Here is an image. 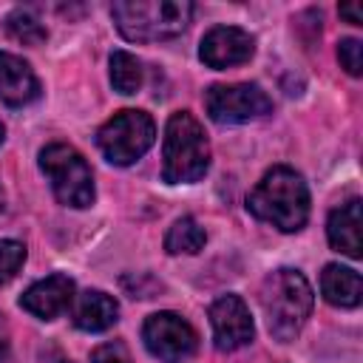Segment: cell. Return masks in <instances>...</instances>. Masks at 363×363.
I'll use <instances>...</instances> for the list:
<instances>
[{
    "label": "cell",
    "instance_id": "1",
    "mask_svg": "<svg viewBox=\"0 0 363 363\" xmlns=\"http://www.w3.org/2000/svg\"><path fill=\"white\" fill-rule=\"evenodd\" d=\"M247 210L258 221H267L281 233L303 230L309 218V190L303 176L286 164L267 170L247 196Z\"/></svg>",
    "mask_w": 363,
    "mask_h": 363
},
{
    "label": "cell",
    "instance_id": "2",
    "mask_svg": "<svg viewBox=\"0 0 363 363\" xmlns=\"http://www.w3.org/2000/svg\"><path fill=\"white\" fill-rule=\"evenodd\" d=\"M315 295L309 281L298 269H275L264 278L261 286V306L269 326V335L281 343H289L303 329L309 312H312Z\"/></svg>",
    "mask_w": 363,
    "mask_h": 363
},
{
    "label": "cell",
    "instance_id": "3",
    "mask_svg": "<svg viewBox=\"0 0 363 363\" xmlns=\"http://www.w3.org/2000/svg\"><path fill=\"white\" fill-rule=\"evenodd\" d=\"M196 6L187 0H122L111 6V17L119 34L130 43H156L179 37L190 20Z\"/></svg>",
    "mask_w": 363,
    "mask_h": 363
},
{
    "label": "cell",
    "instance_id": "4",
    "mask_svg": "<svg viewBox=\"0 0 363 363\" xmlns=\"http://www.w3.org/2000/svg\"><path fill=\"white\" fill-rule=\"evenodd\" d=\"M210 167V142L199 119L187 111H176L164 125L162 145V179L167 184H193Z\"/></svg>",
    "mask_w": 363,
    "mask_h": 363
},
{
    "label": "cell",
    "instance_id": "5",
    "mask_svg": "<svg viewBox=\"0 0 363 363\" xmlns=\"http://www.w3.org/2000/svg\"><path fill=\"white\" fill-rule=\"evenodd\" d=\"M40 170L45 173V179L51 182V190L57 196L60 204L82 210L94 204V176L91 167L85 162V156L62 142L45 145L40 150Z\"/></svg>",
    "mask_w": 363,
    "mask_h": 363
},
{
    "label": "cell",
    "instance_id": "6",
    "mask_svg": "<svg viewBox=\"0 0 363 363\" xmlns=\"http://www.w3.org/2000/svg\"><path fill=\"white\" fill-rule=\"evenodd\" d=\"M153 142H156V125H153L150 113L136 111V108H125V111L113 113L96 130V145H99L102 156L119 167L142 159Z\"/></svg>",
    "mask_w": 363,
    "mask_h": 363
},
{
    "label": "cell",
    "instance_id": "7",
    "mask_svg": "<svg viewBox=\"0 0 363 363\" xmlns=\"http://www.w3.org/2000/svg\"><path fill=\"white\" fill-rule=\"evenodd\" d=\"M207 116L218 125H244L261 119L272 111V99L255 82H235V85H210L204 91Z\"/></svg>",
    "mask_w": 363,
    "mask_h": 363
},
{
    "label": "cell",
    "instance_id": "8",
    "mask_svg": "<svg viewBox=\"0 0 363 363\" xmlns=\"http://www.w3.org/2000/svg\"><path fill=\"white\" fill-rule=\"evenodd\" d=\"M142 340L153 357L167 363H179L199 349L196 329L176 312H153L142 326Z\"/></svg>",
    "mask_w": 363,
    "mask_h": 363
},
{
    "label": "cell",
    "instance_id": "9",
    "mask_svg": "<svg viewBox=\"0 0 363 363\" xmlns=\"http://www.w3.org/2000/svg\"><path fill=\"white\" fill-rule=\"evenodd\" d=\"M210 326H213L216 349H221V352H235L255 337L250 309L238 295H221L218 301H213Z\"/></svg>",
    "mask_w": 363,
    "mask_h": 363
},
{
    "label": "cell",
    "instance_id": "10",
    "mask_svg": "<svg viewBox=\"0 0 363 363\" xmlns=\"http://www.w3.org/2000/svg\"><path fill=\"white\" fill-rule=\"evenodd\" d=\"M252 51H255L252 34L238 26H216L201 37V45H199L201 62L216 71L247 62L252 57Z\"/></svg>",
    "mask_w": 363,
    "mask_h": 363
},
{
    "label": "cell",
    "instance_id": "11",
    "mask_svg": "<svg viewBox=\"0 0 363 363\" xmlns=\"http://www.w3.org/2000/svg\"><path fill=\"white\" fill-rule=\"evenodd\" d=\"M74 301V281L62 272H54L37 284H31L20 295V306L31 312L40 320H54L60 312H65Z\"/></svg>",
    "mask_w": 363,
    "mask_h": 363
},
{
    "label": "cell",
    "instance_id": "12",
    "mask_svg": "<svg viewBox=\"0 0 363 363\" xmlns=\"http://www.w3.org/2000/svg\"><path fill=\"white\" fill-rule=\"evenodd\" d=\"M37 96H40V82L31 65L11 51H0V99L9 108H23Z\"/></svg>",
    "mask_w": 363,
    "mask_h": 363
},
{
    "label": "cell",
    "instance_id": "13",
    "mask_svg": "<svg viewBox=\"0 0 363 363\" xmlns=\"http://www.w3.org/2000/svg\"><path fill=\"white\" fill-rule=\"evenodd\" d=\"M326 235L329 244L349 255V258H360L363 255V238H360V199H349L346 204L335 207L329 213L326 221Z\"/></svg>",
    "mask_w": 363,
    "mask_h": 363
},
{
    "label": "cell",
    "instance_id": "14",
    "mask_svg": "<svg viewBox=\"0 0 363 363\" xmlns=\"http://www.w3.org/2000/svg\"><path fill=\"white\" fill-rule=\"evenodd\" d=\"M71 320L82 332H105L119 320V303L102 289H85L74 303Z\"/></svg>",
    "mask_w": 363,
    "mask_h": 363
},
{
    "label": "cell",
    "instance_id": "15",
    "mask_svg": "<svg viewBox=\"0 0 363 363\" xmlns=\"http://www.w3.org/2000/svg\"><path fill=\"white\" fill-rule=\"evenodd\" d=\"M320 292L332 306L352 309L363 301V281L354 269L340 264H326L320 272Z\"/></svg>",
    "mask_w": 363,
    "mask_h": 363
},
{
    "label": "cell",
    "instance_id": "16",
    "mask_svg": "<svg viewBox=\"0 0 363 363\" xmlns=\"http://www.w3.org/2000/svg\"><path fill=\"white\" fill-rule=\"evenodd\" d=\"M207 233L204 227H199V221L193 216H182L179 221H173V227L164 235V250L170 255H196L199 250H204Z\"/></svg>",
    "mask_w": 363,
    "mask_h": 363
},
{
    "label": "cell",
    "instance_id": "17",
    "mask_svg": "<svg viewBox=\"0 0 363 363\" xmlns=\"http://www.w3.org/2000/svg\"><path fill=\"white\" fill-rule=\"evenodd\" d=\"M108 62H111V85H113V91L130 96V94H136L142 88L145 71H142V62L133 54H128V51L119 48V51L111 54Z\"/></svg>",
    "mask_w": 363,
    "mask_h": 363
},
{
    "label": "cell",
    "instance_id": "18",
    "mask_svg": "<svg viewBox=\"0 0 363 363\" xmlns=\"http://www.w3.org/2000/svg\"><path fill=\"white\" fill-rule=\"evenodd\" d=\"M3 26H6V34L14 37L17 43H23V45H43L48 40L45 26L40 23V17L31 9H14L6 17Z\"/></svg>",
    "mask_w": 363,
    "mask_h": 363
},
{
    "label": "cell",
    "instance_id": "19",
    "mask_svg": "<svg viewBox=\"0 0 363 363\" xmlns=\"http://www.w3.org/2000/svg\"><path fill=\"white\" fill-rule=\"evenodd\" d=\"M26 261V247L11 238H0V286H6Z\"/></svg>",
    "mask_w": 363,
    "mask_h": 363
},
{
    "label": "cell",
    "instance_id": "20",
    "mask_svg": "<svg viewBox=\"0 0 363 363\" xmlns=\"http://www.w3.org/2000/svg\"><path fill=\"white\" fill-rule=\"evenodd\" d=\"M337 60H340V65H343L352 77H360V71H363V43L354 40V37L340 40V43H337Z\"/></svg>",
    "mask_w": 363,
    "mask_h": 363
},
{
    "label": "cell",
    "instance_id": "21",
    "mask_svg": "<svg viewBox=\"0 0 363 363\" xmlns=\"http://www.w3.org/2000/svg\"><path fill=\"white\" fill-rule=\"evenodd\" d=\"M91 363H133V360H130V352L122 340H111V343H102L91 352Z\"/></svg>",
    "mask_w": 363,
    "mask_h": 363
},
{
    "label": "cell",
    "instance_id": "22",
    "mask_svg": "<svg viewBox=\"0 0 363 363\" xmlns=\"http://www.w3.org/2000/svg\"><path fill=\"white\" fill-rule=\"evenodd\" d=\"M340 17H346L352 26H363V9H360V3H343L340 6Z\"/></svg>",
    "mask_w": 363,
    "mask_h": 363
},
{
    "label": "cell",
    "instance_id": "23",
    "mask_svg": "<svg viewBox=\"0 0 363 363\" xmlns=\"http://www.w3.org/2000/svg\"><path fill=\"white\" fill-rule=\"evenodd\" d=\"M6 207V193H3V184H0V210Z\"/></svg>",
    "mask_w": 363,
    "mask_h": 363
},
{
    "label": "cell",
    "instance_id": "24",
    "mask_svg": "<svg viewBox=\"0 0 363 363\" xmlns=\"http://www.w3.org/2000/svg\"><path fill=\"white\" fill-rule=\"evenodd\" d=\"M3 136H6V128L0 125V145H3Z\"/></svg>",
    "mask_w": 363,
    "mask_h": 363
},
{
    "label": "cell",
    "instance_id": "25",
    "mask_svg": "<svg viewBox=\"0 0 363 363\" xmlns=\"http://www.w3.org/2000/svg\"><path fill=\"white\" fill-rule=\"evenodd\" d=\"M0 323H3V315H0Z\"/></svg>",
    "mask_w": 363,
    "mask_h": 363
}]
</instances>
